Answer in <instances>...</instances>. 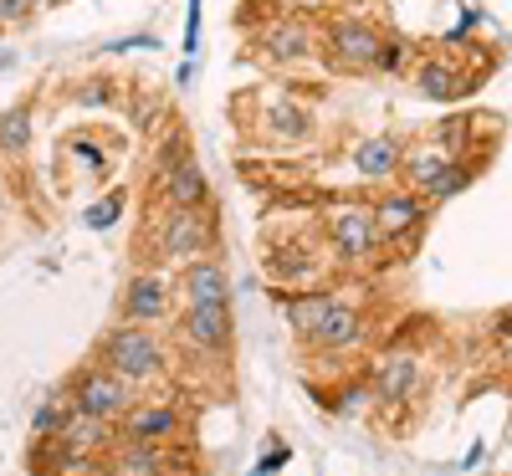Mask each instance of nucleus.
<instances>
[{"mask_svg":"<svg viewBox=\"0 0 512 476\" xmlns=\"http://www.w3.org/2000/svg\"><path fill=\"white\" fill-rule=\"evenodd\" d=\"M267 118H272V128H282L287 139H303V134H308V113H303V108H292V103H272Z\"/></svg>","mask_w":512,"mask_h":476,"instance_id":"23","label":"nucleus"},{"mask_svg":"<svg viewBox=\"0 0 512 476\" xmlns=\"http://www.w3.org/2000/svg\"><path fill=\"white\" fill-rule=\"evenodd\" d=\"M369 210H374L379 241H384V246H395V241H410V236L425 226V215H431V200H425L420 190H390V195H379Z\"/></svg>","mask_w":512,"mask_h":476,"instance_id":"10","label":"nucleus"},{"mask_svg":"<svg viewBox=\"0 0 512 476\" xmlns=\"http://www.w3.org/2000/svg\"><path fill=\"white\" fill-rule=\"evenodd\" d=\"M41 11V0H0V26H26Z\"/></svg>","mask_w":512,"mask_h":476,"instance_id":"24","label":"nucleus"},{"mask_svg":"<svg viewBox=\"0 0 512 476\" xmlns=\"http://www.w3.org/2000/svg\"><path fill=\"white\" fill-rule=\"evenodd\" d=\"M210 246H216V215H210V205H195V210H164L159 221V256L164 262H200V256H210Z\"/></svg>","mask_w":512,"mask_h":476,"instance_id":"5","label":"nucleus"},{"mask_svg":"<svg viewBox=\"0 0 512 476\" xmlns=\"http://www.w3.org/2000/svg\"><path fill=\"white\" fill-rule=\"evenodd\" d=\"M113 476H169V446L164 441H113L108 456Z\"/></svg>","mask_w":512,"mask_h":476,"instance_id":"14","label":"nucleus"},{"mask_svg":"<svg viewBox=\"0 0 512 476\" xmlns=\"http://www.w3.org/2000/svg\"><path fill=\"white\" fill-rule=\"evenodd\" d=\"M93 359L98 364H108L118 379H128L134 389H144V384H159L164 374H169V343L154 333V328H144V323H113V328H103V338L93 343Z\"/></svg>","mask_w":512,"mask_h":476,"instance_id":"1","label":"nucleus"},{"mask_svg":"<svg viewBox=\"0 0 512 476\" xmlns=\"http://www.w3.org/2000/svg\"><path fill=\"white\" fill-rule=\"evenodd\" d=\"M11 62H16V57H11V52H0V67H11Z\"/></svg>","mask_w":512,"mask_h":476,"instance_id":"31","label":"nucleus"},{"mask_svg":"<svg viewBox=\"0 0 512 476\" xmlns=\"http://www.w3.org/2000/svg\"><path fill=\"white\" fill-rule=\"evenodd\" d=\"M415 88H420V98H436V103H451V98H461L472 82H466L451 62H420L415 67Z\"/></svg>","mask_w":512,"mask_h":476,"instance_id":"18","label":"nucleus"},{"mask_svg":"<svg viewBox=\"0 0 512 476\" xmlns=\"http://www.w3.org/2000/svg\"><path fill=\"white\" fill-rule=\"evenodd\" d=\"M6 210H11V190H6V175H0V221H6Z\"/></svg>","mask_w":512,"mask_h":476,"instance_id":"30","label":"nucleus"},{"mask_svg":"<svg viewBox=\"0 0 512 476\" xmlns=\"http://www.w3.org/2000/svg\"><path fill=\"white\" fill-rule=\"evenodd\" d=\"M492 343H497V349L512 359V308H502V313L492 318Z\"/></svg>","mask_w":512,"mask_h":476,"instance_id":"26","label":"nucleus"},{"mask_svg":"<svg viewBox=\"0 0 512 476\" xmlns=\"http://www.w3.org/2000/svg\"><path fill=\"white\" fill-rule=\"evenodd\" d=\"M466 185H472V164L461 159V164L451 169V175H441V180H436L431 190H425V200H431V205H441V200H456V195H461Z\"/></svg>","mask_w":512,"mask_h":476,"instance_id":"22","label":"nucleus"},{"mask_svg":"<svg viewBox=\"0 0 512 476\" xmlns=\"http://www.w3.org/2000/svg\"><path fill=\"white\" fill-rule=\"evenodd\" d=\"M318 47H323V36H318L308 21H277V26L267 31V57H272L277 67H287V62H308Z\"/></svg>","mask_w":512,"mask_h":476,"instance_id":"15","label":"nucleus"},{"mask_svg":"<svg viewBox=\"0 0 512 476\" xmlns=\"http://www.w3.org/2000/svg\"><path fill=\"white\" fill-rule=\"evenodd\" d=\"M67 395L77 405V415H88V420H103V425H118L128 415V405H134V384L118 379L108 364L88 359L72 379H67Z\"/></svg>","mask_w":512,"mask_h":476,"instance_id":"2","label":"nucleus"},{"mask_svg":"<svg viewBox=\"0 0 512 476\" xmlns=\"http://www.w3.org/2000/svg\"><path fill=\"white\" fill-rule=\"evenodd\" d=\"M31 134H36V123H31V103H16L0 113V154H11L21 159L31 149Z\"/></svg>","mask_w":512,"mask_h":476,"instance_id":"20","label":"nucleus"},{"mask_svg":"<svg viewBox=\"0 0 512 476\" xmlns=\"http://www.w3.org/2000/svg\"><path fill=\"white\" fill-rule=\"evenodd\" d=\"M364 333H369V323H364V313L354 308V302L328 297L303 338L313 343V349H323V354H349V349H359V343H364Z\"/></svg>","mask_w":512,"mask_h":476,"instance_id":"8","label":"nucleus"},{"mask_svg":"<svg viewBox=\"0 0 512 476\" xmlns=\"http://www.w3.org/2000/svg\"><path fill=\"white\" fill-rule=\"evenodd\" d=\"M185 430V415L180 405H169V400H134L128 405V415L118 420V436L123 441H175Z\"/></svg>","mask_w":512,"mask_h":476,"instance_id":"12","label":"nucleus"},{"mask_svg":"<svg viewBox=\"0 0 512 476\" xmlns=\"http://www.w3.org/2000/svg\"><path fill=\"white\" fill-rule=\"evenodd\" d=\"M400 62H405V41H384V52H379V67H384V72H395Z\"/></svg>","mask_w":512,"mask_h":476,"instance_id":"27","label":"nucleus"},{"mask_svg":"<svg viewBox=\"0 0 512 476\" xmlns=\"http://www.w3.org/2000/svg\"><path fill=\"white\" fill-rule=\"evenodd\" d=\"M379 52H384V36L359 16H338V21L323 26V57L338 72H374Z\"/></svg>","mask_w":512,"mask_h":476,"instance_id":"6","label":"nucleus"},{"mask_svg":"<svg viewBox=\"0 0 512 476\" xmlns=\"http://www.w3.org/2000/svg\"><path fill=\"white\" fill-rule=\"evenodd\" d=\"M77 415V405H72V395L67 389H52L47 400H41L36 410H31V441H47V436H62L67 430V420Z\"/></svg>","mask_w":512,"mask_h":476,"instance_id":"19","label":"nucleus"},{"mask_svg":"<svg viewBox=\"0 0 512 476\" xmlns=\"http://www.w3.org/2000/svg\"><path fill=\"white\" fill-rule=\"evenodd\" d=\"M175 338L190 354H210L221 359L236 343V323H231V302H180L175 313Z\"/></svg>","mask_w":512,"mask_h":476,"instance_id":"4","label":"nucleus"},{"mask_svg":"<svg viewBox=\"0 0 512 476\" xmlns=\"http://www.w3.org/2000/svg\"><path fill=\"white\" fill-rule=\"evenodd\" d=\"M180 302H231V277L216 256H200V262L180 267Z\"/></svg>","mask_w":512,"mask_h":476,"instance_id":"13","label":"nucleus"},{"mask_svg":"<svg viewBox=\"0 0 512 476\" xmlns=\"http://www.w3.org/2000/svg\"><path fill=\"white\" fill-rule=\"evenodd\" d=\"M72 154H77V159H88V169H103V149L88 144V139H72Z\"/></svg>","mask_w":512,"mask_h":476,"instance_id":"29","label":"nucleus"},{"mask_svg":"<svg viewBox=\"0 0 512 476\" xmlns=\"http://www.w3.org/2000/svg\"><path fill=\"white\" fill-rule=\"evenodd\" d=\"M405 164V149L395 134H374L354 149V169H359V180H390L395 169Z\"/></svg>","mask_w":512,"mask_h":476,"instance_id":"16","label":"nucleus"},{"mask_svg":"<svg viewBox=\"0 0 512 476\" xmlns=\"http://www.w3.org/2000/svg\"><path fill=\"white\" fill-rule=\"evenodd\" d=\"M420 384H425V364L415 349H390L369 369V389L379 405H410L420 395Z\"/></svg>","mask_w":512,"mask_h":476,"instance_id":"9","label":"nucleus"},{"mask_svg":"<svg viewBox=\"0 0 512 476\" xmlns=\"http://www.w3.org/2000/svg\"><path fill=\"white\" fill-rule=\"evenodd\" d=\"M154 185H159V200H164V210H195V205H205V200H210L205 169H200V159H195V154H180V159L159 164Z\"/></svg>","mask_w":512,"mask_h":476,"instance_id":"11","label":"nucleus"},{"mask_svg":"<svg viewBox=\"0 0 512 476\" xmlns=\"http://www.w3.org/2000/svg\"><path fill=\"white\" fill-rule=\"evenodd\" d=\"M369 395H374V389H359V384H349L344 395L333 400V410H338V415H359V410L369 405Z\"/></svg>","mask_w":512,"mask_h":476,"instance_id":"25","label":"nucleus"},{"mask_svg":"<svg viewBox=\"0 0 512 476\" xmlns=\"http://www.w3.org/2000/svg\"><path fill=\"white\" fill-rule=\"evenodd\" d=\"M323 236H328V251L338 256V262H369V256L384 246L379 241V226H374V210L369 205H354V200L328 210Z\"/></svg>","mask_w":512,"mask_h":476,"instance_id":"7","label":"nucleus"},{"mask_svg":"<svg viewBox=\"0 0 512 476\" xmlns=\"http://www.w3.org/2000/svg\"><path fill=\"white\" fill-rule=\"evenodd\" d=\"M175 302H180V282H169L159 267H139L134 277L123 282V297H118V318L123 323H144V328H159V323H175Z\"/></svg>","mask_w":512,"mask_h":476,"instance_id":"3","label":"nucleus"},{"mask_svg":"<svg viewBox=\"0 0 512 476\" xmlns=\"http://www.w3.org/2000/svg\"><path fill=\"white\" fill-rule=\"evenodd\" d=\"M67 98H72V108H113L118 103V88H113L108 77H88V82H77Z\"/></svg>","mask_w":512,"mask_h":476,"instance_id":"21","label":"nucleus"},{"mask_svg":"<svg viewBox=\"0 0 512 476\" xmlns=\"http://www.w3.org/2000/svg\"><path fill=\"white\" fill-rule=\"evenodd\" d=\"M461 164V154H451V149H441V144H425V149H410L405 154V180H410V190H431L441 175H451V169Z\"/></svg>","mask_w":512,"mask_h":476,"instance_id":"17","label":"nucleus"},{"mask_svg":"<svg viewBox=\"0 0 512 476\" xmlns=\"http://www.w3.org/2000/svg\"><path fill=\"white\" fill-rule=\"evenodd\" d=\"M282 6H292L297 16H313V11L323 16V11H333V6H338V0H282Z\"/></svg>","mask_w":512,"mask_h":476,"instance_id":"28","label":"nucleus"}]
</instances>
